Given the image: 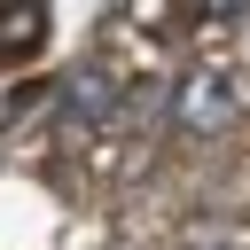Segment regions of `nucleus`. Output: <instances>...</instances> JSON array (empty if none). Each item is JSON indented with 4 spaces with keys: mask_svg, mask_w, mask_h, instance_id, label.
<instances>
[{
    "mask_svg": "<svg viewBox=\"0 0 250 250\" xmlns=\"http://www.w3.org/2000/svg\"><path fill=\"white\" fill-rule=\"evenodd\" d=\"M242 102H250V94H242L234 70H188V78L172 86V125L211 141V133H227V125L242 117Z\"/></svg>",
    "mask_w": 250,
    "mask_h": 250,
    "instance_id": "obj_1",
    "label": "nucleus"
},
{
    "mask_svg": "<svg viewBox=\"0 0 250 250\" xmlns=\"http://www.w3.org/2000/svg\"><path fill=\"white\" fill-rule=\"evenodd\" d=\"M62 117H70V125H117V117H125V78H117L109 62H78V70L62 78Z\"/></svg>",
    "mask_w": 250,
    "mask_h": 250,
    "instance_id": "obj_2",
    "label": "nucleus"
},
{
    "mask_svg": "<svg viewBox=\"0 0 250 250\" xmlns=\"http://www.w3.org/2000/svg\"><path fill=\"white\" fill-rule=\"evenodd\" d=\"M195 8H203L211 23H242V16H250V0H195Z\"/></svg>",
    "mask_w": 250,
    "mask_h": 250,
    "instance_id": "obj_3",
    "label": "nucleus"
}]
</instances>
